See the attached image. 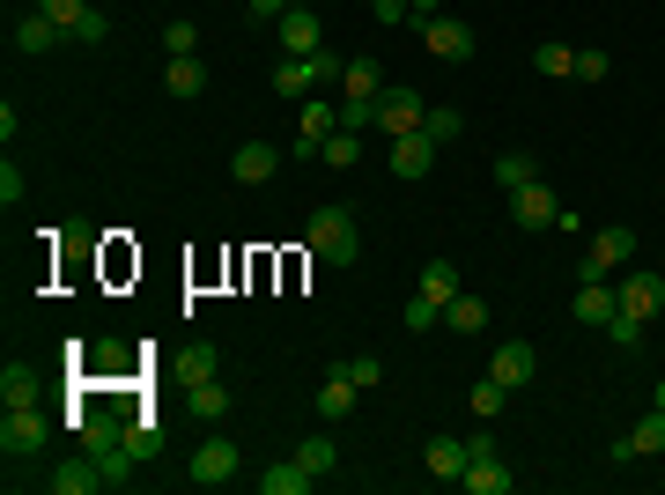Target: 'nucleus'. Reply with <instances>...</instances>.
<instances>
[{
    "mask_svg": "<svg viewBox=\"0 0 665 495\" xmlns=\"http://www.w3.org/2000/svg\"><path fill=\"white\" fill-rule=\"evenodd\" d=\"M303 245H311L319 267H355L363 237H355V215H347V207H319V215L303 223Z\"/></svg>",
    "mask_w": 665,
    "mask_h": 495,
    "instance_id": "obj_1",
    "label": "nucleus"
},
{
    "mask_svg": "<svg viewBox=\"0 0 665 495\" xmlns=\"http://www.w3.org/2000/svg\"><path fill=\"white\" fill-rule=\"evenodd\" d=\"M629 259H636V229H629V223H607V229H591L584 259H577V281H607V273H621Z\"/></svg>",
    "mask_w": 665,
    "mask_h": 495,
    "instance_id": "obj_2",
    "label": "nucleus"
},
{
    "mask_svg": "<svg viewBox=\"0 0 665 495\" xmlns=\"http://www.w3.org/2000/svg\"><path fill=\"white\" fill-rule=\"evenodd\" d=\"M45 437H52V421L37 415V407H8V415H0V451H8V459H37Z\"/></svg>",
    "mask_w": 665,
    "mask_h": 495,
    "instance_id": "obj_3",
    "label": "nucleus"
},
{
    "mask_svg": "<svg viewBox=\"0 0 665 495\" xmlns=\"http://www.w3.org/2000/svg\"><path fill=\"white\" fill-rule=\"evenodd\" d=\"M341 133V104H325V97H303V111H296V155L311 163V155L325 149Z\"/></svg>",
    "mask_w": 665,
    "mask_h": 495,
    "instance_id": "obj_4",
    "label": "nucleus"
},
{
    "mask_svg": "<svg viewBox=\"0 0 665 495\" xmlns=\"http://www.w3.org/2000/svg\"><path fill=\"white\" fill-rule=\"evenodd\" d=\"M415 30H421V45L437 52V60H451V67L473 60V30L459 23V15H415Z\"/></svg>",
    "mask_w": 665,
    "mask_h": 495,
    "instance_id": "obj_5",
    "label": "nucleus"
},
{
    "mask_svg": "<svg viewBox=\"0 0 665 495\" xmlns=\"http://www.w3.org/2000/svg\"><path fill=\"white\" fill-rule=\"evenodd\" d=\"M237 466H245V451L229 444V437H207L193 451V488H222V481H237Z\"/></svg>",
    "mask_w": 665,
    "mask_h": 495,
    "instance_id": "obj_6",
    "label": "nucleus"
},
{
    "mask_svg": "<svg viewBox=\"0 0 665 495\" xmlns=\"http://www.w3.org/2000/svg\"><path fill=\"white\" fill-rule=\"evenodd\" d=\"M421 119H429V104H421L415 89H385V97H377V133H385V141L421 133Z\"/></svg>",
    "mask_w": 665,
    "mask_h": 495,
    "instance_id": "obj_7",
    "label": "nucleus"
},
{
    "mask_svg": "<svg viewBox=\"0 0 665 495\" xmlns=\"http://www.w3.org/2000/svg\"><path fill=\"white\" fill-rule=\"evenodd\" d=\"M533 370H540V347H533V341H503L489 355V377H495V385H511V392H517V385H533Z\"/></svg>",
    "mask_w": 665,
    "mask_h": 495,
    "instance_id": "obj_8",
    "label": "nucleus"
},
{
    "mask_svg": "<svg viewBox=\"0 0 665 495\" xmlns=\"http://www.w3.org/2000/svg\"><path fill=\"white\" fill-rule=\"evenodd\" d=\"M45 488L52 495H97L104 488V466L89 459V451H74V459H60V466L45 473Z\"/></svg>",
    "mask_w": 665,
    "mask_h": 495,
    "instance_id": "obj_9",
    "label": "nucleus"
},
{
    "mask_svg": "<svg viewBox=\"0 0 665 495\" xmlns=\"http://www.w3.org/2000/svg\"><path fill=\"white\" fill-rule=\"evenodd\" d=\"M273 171H281V149H273V141H237V149H229V177H237V185H267Z\"/></svg>",
    "mask_w": 665,
    "mask_h": 495,
    "instance_id": "obj_10",
    "label": "nucleus"
},
{
    "mask_svg": "<svg viewBox=\"0 0 665 495\" xmlns=\"http://www.w3.org/2000/svg\"><path fill=\"white\" fill-rule=\"evenodd\" d=\"M621 311V297L607 289V281H577V297H569V319L591 325V333H607V319Z\"/></svg>",
    "mask_w": 665,
    "mask_h": 495,
    "instance_id": "obj_11",
    "label": "nucleus"
},
{
    "mask_svg": "<svg viewBox=\"0 0 665 495\" xmlns=\"http://www.w3.org/2000/svg\"><path fill=\"white\" fill-rule=\"evenodd\" d=\"M555 215H562V200L547 193L540 177H533V185H517V193H511V223H517V229H547Z\"/></svg>",
    "mask_w": 665,
    "mask_h": 495,
    "instance_id": "obj_12",
    "label": "nucleus"
},
{
    "mask_svg": "<svg viewBox=\"0 0 665 495\" xmlns=\"http://www.w3.org/2000/svg\"><path fill=\"white\" fill-rule=\"evenodd\" d=\"M614 297H621V311H636V319H658V311H665V273L636 267V273H629V281L614 289Z\"/></svg>",
    "mask_w": 665,
    "mask_h": 495,
    "instance_id": "obj_13",
    "label": "nucleus"
},
{
    "mask_svg": "<svg viewBox=\"0 0 665 495\" xmlns=\"http://www.w3.org/2000/svg\"><path fill=\"white\" fill-rule=\"evenodd\" d=\"M273 37H281V52H289V60H303V52L325 45V30H319V15H311V8H289V15L273 23Z\"/></svg>",
    "mask_w": 665,
    "mask_h": 495,
    "instance_id": "obj_14",
    "label": "nucleus"
},
{
    "mask_svg": "<svg viewBox=\"0 0 665 495\" xmlns=\"http://www.w3.org/2000/svg\"><path fill=\"white\" fill-rule=\"evenodd\" d=\"M658 451H665V407H658V415H643L636 429L614 444V466H629V459H658Z\"/></svg>",
    "mask_w": 665,
    "mask_h": 495,
    "instance_id": "obj_15",
    "label": "nucleus"
},
{
    "mask_svg": "<svg viewBox=\"0 0 665 495\" xmlns=\"http://www.w3.org/2000/svg\"><path fill=\"white\" fill-rule=\"evenodd\" d=\"M437 171V141L429 133H399L393 141V177H429Z\"/></svg>",
    "mask_w": 665,
    "mask_h": 495,
    "instance_id": "obj_16",
    "label": "nucleus"
},
{
    "mask_svg": "<svg viewBox=\"0 0 665 495\" xmlns=\"http://www.w3.org/2000/svg\"><path fill=\"white\" fill-rule=\"evenodd\" d=\"M466 466H473L466 437H429V481H466Z\"/></svg>",
    "mask_w": 665,
    "mask_h": 495,
    "instance_id": "obj_17",
    "label": "nucleus"
},
{
    "mask_svg": "<svg viewBox=\"0 0 665 495\" xmlns=\"http://www.w3.org/2000/svg\"><path fill=\"white\" fill-rule=\"evenodd\" d=\"M311 481H319V473L303 466V459H273V466L259 473V495H311Z\"/></svg>",
    "mask_w": 665,
    "mask_h": 495,
    "instance_id": "obj_18",
    "label": "nucleus"
},
{
    "mask_svg": "<svg viewBox=\"0 0 665 495\" xmlns=\"http://www.w3.org/2000/svg\"><path fill=\"white\" fill-rule=\"evenodd\" d=\"M459 488H466V495H511V488H517V473L489 451V459H473V466H466V481H459Z\"/></svg>",
    "mask_w": 665,
    "mask_h": 495,
    "instance_id": "obj_19",
    "label": "nucleus"
},
{
    "mask_svg": "<svg viewBox=\"0 0 665 495\" xmlns=\"http://www.w3.org/2000/svg\"><path fill=\"white\" fill-rule=\"evenodd\" d=\"M60 37H67V30L52 23L45 8H30V15H15V52H52Z\"/></svg>",
    "mask_w": 665,
    "mask_h": 495,
    "instance_id": "obj_20",
    "label": "nucleus"
},
{
    "mask_svg": "<svg viewBox=\"0 0 665 495\" xmlns=\"http://www.w3.org/2000/svg\"><path fill=\"white\" fill-rule=\"evenodd\" d=\"M163 89H171V97H200V89H207V60H200V52L171 60V67H163Z\"/></svg>",
    "mask_w": 665,
    "mask_h": 495,
    "instance_id": "obj_21",
    "label": "nucleus"
},
{
    "mask_svg": "<svg viewBox=\"0 0 665 495\" xmlns=\"http://www.w3.org/2000/svg\"><path fill=\"white\" fill-rule=\"evenodd\" d=\"M443 325H451V333H481V325H489V297H451L443 303Z\"/></svg>",
    "mask_w": 665,
    "mask_h": 495,
    "instance_id": "obj_22",
    "label": "nucleus"
},
{
    "mask_svg": "<svg viewBox=\"0 0 665 495\" xmlns=\"http://www.w3.org/2000/svg\"><path fill=\"white\" fill-rule=\"evenodd\" d=\"M0 399H8V407H37V370H30V363H8V370H0Z\"/></svg>",
    "mask_w": 665,
    "mask_h": 495,
    "instance_id": "obj_23",
    "label": "nucleus"
},
{
    "mask_svg": "<svg viewBox=\"0 0 665 495\" xmlns=\"http://www.w3.org/2000/svg\"><path fill=\"white\" fill-rule=\"evenodd\" d=\"M89 459L104 466V488H126V481H133V466H141V459L126 451V437H119V444H104V451H89Z\"/></svg>",
    "mask_w": 665,
    "mask_h": 495,
    "instance_id": "obj_24",
    "label": "nucleus"
},
{
    "mask_svg": "<svg viewBox=\"0 0 665 495\" xmlns=\"http://www.w3.org/2000/svg\"><path fill=\"white\" fill-rule=\"evenodd\" d=\"M319 415H325V421H347V415H355V385H347L341 370L319 385Z\"/></svg>",
    "mask_w": 665,
    "mask_h": 495,
    "instance_id": "obj_25",
    "label": "nucleus"
},
{
    "mask_svg": "<svg viewBox=\"0 0 665 495\" xmlns=\"http://www.w3.org/2000/svg\"><path fill=\"white\" fill-rule=\"evenodd\" d=\"M341 89H347V97H369V104H377V97H385V75H377V60H347Z\"/></svg>",
    "mask_w": 665,
    "mask_h": 495,
    "instance_id": "obj_26",
    "label": "nucleus"
},
{
    "mask_svg": "<svg viewBox=\"0 0 665 495\" xmlns=\"http://www.w3.org/2000/svg\"><path fill=\"white\" fill-rule=\"evenodd\" d=\"M319 163H333V171H355V163H363V133H355V126H341V133L319 149Z\"/></svg>",
    "mask_w": 665,
    "mask_h": 495,
    "instance_id": "obj_27",
    "label": "nucleus"
},
{
    "mask_svg": "<svg viewBox=\"0 0 665 495\" xmlns=\"http://www.w3.org/2000/svg\"><path fill=\"white\" fill-rule=\"evenodd\" d=\"M533 177H540V163H533V155H525V149L495 155V185H503V193H517V185H533Z\"/></svg>",
    "mask_w": 665,
    "mask_h": 495,
    "instance_id": "obj_28",
    "label": "nucleus"
},
{
    "mask_svg": "<svg viewBox=\"0 0 665 495\" xmlns=\"http://www.w3.org/2000/svg\"><path fill=\"white\" fill-rule=\"evenodd\" d=\"M333 370H341L355 392H377V385H385V363H377V355H341Z\"/></svg>",
    "mask_w": 665,
    "mask_h": 495,
    "instance_id": "obj_29",
    "label": "nucleus"
},
{
    "mask_svg": "<svg viewBox=\"0 0 665 495\" xmlns=\"http://www.w3.org/2000/svg\"><path fill=\"white\" fill-rule=\"evenodd\" d=\"M533 67H540L547 82H569V75H577V45H555V37H547V45L533 52Z\"/></svg>",
    "mask_w": 665,
    "mask_h": 495,
    "instance_id": "obj_30",
    "label": "nucleus"
},
{
    "mask_svg": "<svg viewBox=\"0 0 665 495\" xmlns=\"http://www.w3.org/2000/svg\"><path fill=\"white\" fill-rule=\"evenodd\" d=\"M421 297L451 303V297H459V267H451V259H429V267H421Z\"/></svg>",
    "mask_w": 665,
    "mask_h": 495,
    "instance_id": "obj_31",
    "label": "nucleus"
},
{
    "mask_svg": "<svg viewBox=\"0 0 665 495\" xmlns=\"http://www.w3.org/2000/svg\"><path fill=\"white\" fill-rule=\"evenodd\" d=\"M643 325H651V319H636V311H614V319H607V341H614L621 355H636V347H643Z\"/></svg>",
    "mask_w": 665,
    "mask_h": 495,
    "instance_id": "obj_32",
    "label": "nucleus"
},
{
    "mask_svg": "<svg viewBox=\"0 0 665 495\" xmlns=\"http://www.w3.org/2000/svg\"><path fill=\"white\" fill-rule=\"evenodd\" d=\"M421 133H429V141H459V133H466V111H451V104H437V111H429V119H421Z\"/></svg>",
    "mask_w": 665,
    "mask_h": 495,
    "instance_id": "obj_33",
    "label": "nucleus"
},
{
    "mask_svg": "<svg viewBox=\"0 0 665 495\" xmlns=\"http://www.w3.org/2000/svg\"><path fill=\"white\" fill-rule=\"evenodd\" d=\"M296 459H303L311 473H333V466H341V444H333V437H303V444H296Z\"/></svg>",
    "mask_w": 665,
    "mask_h": 495,
    "instance_id": "obj_34",
    "label": "nucleus"
},
{
    "mask_svg": "<svg viewBox=\"0 0 665 495\" xmlns=\"http://www.w3.org/2000/svg\"><path fill=\"white\" fill-rule=\"evenodd\" d=\"M229 415V392H222L215 377H207V385H193V421H222Z\"/></svg>",
    "mask_w": 665,
    "mask_h": 495,
    "instance_id": "obj_35",
    "label": "nucleus"
},
{
    "mask_svg": "<svg viewBox=\"0 0 665 495\" xmlns=\"http://www.w3.org/2000/svg\"><path fill=\"white\" fill-rule=\"evenodd\" d=\"M503 399H511V385H495V377H481V385L466 392V407H473L481 421H489V415H503Z\"/></svg>",
    "mask_w": 665,
    "mask_h": 495,
    "instance_id": "obj_36",
    "label": "nucleus"
},
{
    "mask_svg": "<svg viewBox=\"0 0 665 495\" xmlns=\"http://www.w3.org/2000/svg\"><path fill=\"white\" fill-rule=\"evenodd\" d=\"M215 363H222L215 347H207V341H193V347H185V385H207V377H215Z\"/></svg>",
    "mask_w": 665,
    "mask_h": 495,
    "instance_id": "obj_37",
    "label": "nucleus"
},
{
    "mask_svg": "<svg viewBox=\"0 0 665 495\" xmlns=\"http://www.w3.org/2000/svg\"><path fill=\"white\" fill-rule=\"evenodd\" d=\"M163 52H171V60H185V52H200V30L185 23V15H178V23H163Z\"/></svg>",
    "mask_w": 665,
    "mask_h": 495,
    "instance_id": "obj_38",
    "label": "nucleus"
},
{
    "mask_svg": "<svg viewBox=\"0 0 665 495\" xmlns=\"http://www.w3.org/2000/svg\"><path fill=\"white\" fill-rule=\"evenodd\" d=\"M37 8H45V15H52L60 30H67V37L82 30V15H89V0H37Z\"/></svg>",
    "mask_w": 665,
    "mask_h": 495,
    "instance_id": "obj_39",
    "label": "nucleus"
},
{
    "mask_svg": "<svg viewBox=\"0 0 665 495\" xmlns=\"http://www.w3.org/2000/svg\"><path fill=\"white\" fill-rule=\"evenodd\" d=\"M607 67H614V60H607L599 45H584V52H577V75H569V82H607Z\"/></svg>",
    "mask_w": 665,
    "mask_h": 495,
    "instance_id": "obj_40",
    "label": "nucleus"
},
{
    "mask_svg": "<svg viewBox=\"0 0 665 495\" xmlns=\"http://www.w3.org/2000/svg\"><path fill=\"white\" fill-rule=\"evenodd\" d=\"M437 319H443V303H437V297H415V303H407V333H429Z\"/></svg>",
    "mask_w": 665,
    "mask_h": 495,
    "instance_id": "obj_41",
    "label": "nucleus"
},
{
    "mask_svg": "<svg viewBox=\"0 0 665 495\" xmlns=\"http://www.w3.org/2000/svg\"><path fill=\"white\" fill-rule=\"evenodd\" d=\"M104 37H111V15H104V8H89V15H82V30H74V45H104Z\"/></svg>",
    "mask_w": 665,
    "mask_h": 495,
    "instance_id": "obj_42",
    "label": "nucleus"
},
{
    "mask_svg": "<svg viewBox=\"0 0 665 495\" xmlns=\"http://www.w3.org/2000/svg\"><path fill=\"white\" fill-rule=\"evenodd\" d=\"M15 200H23V171H15V155H8V163H0V207H15Z\"/></svg>",
    "mask_w": 665,
    "mask_h": 495,
    "instance_id": "obj_43",
    "label": "nucleus"
},
{
    "mask_svg": "<svg viewBox=\"0 0 665 495\" xmlns=\"http://www.w3.org/2000/svg\"><path fill=\"white\" fill-rule=\"evenodd\" d=\"M369 15H377V23H407V15H415V0H369Z\"/></svg>",
    "mask_w": 665,
    "mask_h": 495,
    "instance_id": "obj_44",
    "label": "nucleus"
},
{
    "mask_svg": "<svg viewBox=\"0 0 665 495\" xmlns=\"http://www.w3.org/2000/svg\"><path fill=\"white\" fill-rule=\"evenodd\" d=\"M245 15H251V23H281V15H289V0H245Z\"/></svg>",
    "mask_w": 665,
    "mask_h": 495,
    "instance_id": "obj_45",
    "label": "nucleus"
},
{
    "mask_svg": "<svg viewBox=\"0 0 665 495\" xmlns=\"http://www.w3.org/2000/svg\"><path fill=\"white\" fill-rule=\"evenodd\" d=\"M658 407H665V377H658Z\"/></svg>",
    "mask_w": 665,
    "mask_h": 495,
    "instance_id": "obj_46",
    "label": "nucleus"
}]
</instances>
